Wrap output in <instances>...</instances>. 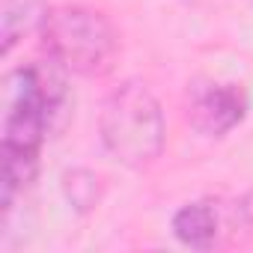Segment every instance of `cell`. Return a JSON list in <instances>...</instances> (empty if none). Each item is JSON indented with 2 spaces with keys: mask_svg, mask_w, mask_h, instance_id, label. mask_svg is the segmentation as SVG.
I'll return each mask as SVG.
<instances>
[{
  "mask_svg": "<svg viewBox=\"0 0 253 253\" xmlns=\"http://www.w3.org/2000/svg\"><path fill=\"white\" fill-rule=\"evenodd\" d=\"M66 69L57 60H39L12 69L3 78V209L33 182L39 149L54 113L66 104Z\"/></svg>",
  "mask_w": 253,
  "mask_h": 253,
  "instance_id": "cell-1",
  "label": "cell"
},
{
  "mask_svg": "<svg viewBox=\"0 0 253 253\" xmlns=\"http://www.w3.org/2000/svg\"><path fill=\"white\" fill-rule=\"evenodd\" d=\"M98 131L104 149L119 164L146 167L164 149V137H167L164 110L146 84L125 81L104 98Z\"/></svg>",
  "mask_w": 253,
  "mask_h": 253,
  "instance_id": "cell-2",
  "label": "cell"
},
{
  "mask_svg": "<svg viewBox=\"0 0 253 253\" xmlns=\"http://www.w3.org/2000/svg\"><path fill=\"white\" fill-rule=\"evenodd\" d=\"M42 45L51 60L75 75H104L119 51V36L107 15L89 6H51L42 21Z\"/></svg>",
  "mask_w": 253,
  "mask_h": 253,
  "instance_id": "cell-3",
  "label": "cell"
},
{
  "mask_svg": "<svg viewBox=\"0 0 253 253\" xmlns=\"http://www.w3.org/2000/svg\"><path fill=\"white\" fill-rule=\"evenodd\" d=\"M247 98L235 84L197 81L188 89V122L206 137H223L244 119Z\"/></svg>",
  "mask_w": 253,
  "mask_h": 253,
  "instance_id": "cell-4",
  "label": "cell"
},
{
  "mask_svg": "<svg viewBox=\"0 0 253 253\" xmlns=\"http://www.w3.org/2000/svg\"><path fill=\"white\" fill-rule=\"evenodd\" d=\"M173 235L185 247H197V250L211 247L214 235H217V211H214V206L206 203V200L182 206L173 214Z\"/></svg>",
  "mask_w": 253,
  "mask_h": 253,
  "instance_id": "cell-5",
  "label": "cell"
},
{
  "mask_svg": "<svg viewBox=\"0 0 253 253\" xmlns=\"http://www.w3.org/2000/svg\"><path fill=\"white\" fill-rule=\"evenodd\" d=\"M48 6L42 0H3L0 6V39H3V54L15 48L18 39H24L33 30H42Z\"/></svg>",
  "mask_w": 253,
  "mask_h": 253,
  "instance_id": "cell-6",
  "label": "cell"
},
{
  "mask_svg": "<svg viewBox=\"0 0 253 253\" xmlns=\"http://www.w3.org/2000/svg\"><path fill=\"white\" fill-rule=\"evenodd\" d=\"M63 194L78 214H86L101 203V179L86 167L66 170L63 173Z\"/></svg>",
  "mask_w": 253,
  "mask_h": 253,
  "instance_id": "cell-7",
  "label": "cell"
},
{
  "mask_svg": "<svg viewBox=\"0 0 253 253\" xmlns=\"http://www.w3.org/2000/svg\"><path fill=\"white\" fill-rule=\"evenodd\" d=\"M235 220L247 229H253V191H247L238 203H235Z\"/></svg>",
  "mask_w": 253,
  "mask_h": 253,
  "instance_id": "cell-8",
  "label": "cell"
}]
</instances>
